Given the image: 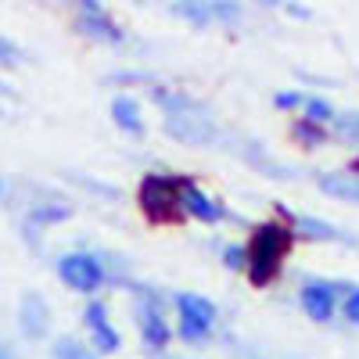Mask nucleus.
Segmentation results:
<instances>
[{"mask_svg":"<svg viewBox=\"0 0 359 359\" xmlns=\"http://www.w3.org/2000/svg\"><path fill=\"white\" fill-rule=\"evenodd\" d=\"M79 22H83V33L97 36V40H108V43H118L123 40V29H118L108 11L101 4H94V0H86V4H79Z\"/></svg>","mask_w":359,"mask_h":359,"instance_id":"obj_7","label":"nucleus"},{"mask_svg":"<svg viewBox=\"0 0 359 359\" xmlns=\"http://www.w3.org/2000/svg\"><path fill=\"white\" fill-rule=\"evenodd\" d=\"M47 327H50V313H47L43 294H36V291L22 294V331L29 338H43Z\"/></svg>","mask_w":359,"mask_h":359,"instance_id":"obj_10","label":"nucleus"},{"mask_svg":"<svg viewBox=\"0 0 359 359\" xmlns=\"http://www.w3.org/2000/svg\"><path fill=\"white\" fill-rule=\"evenodd\" d=\"M291 219H294V226L302 230L306 237H316V241H348L338 226L323 223V219H313V216H291Z\"/></svg>","mask_w":359,"mask_h":359,"instance_id":"obj_15","label":"nucleus"},{"mask_svg":"<svg viewBox=\"0 0 359 359\" xmlns=\"http://www.w3.org/2000/svg\"><path fill=\"white\" fill-rule=\"evenodd\" d=\"M140 338H144L147 348H155V352L169 345V323H165V316L155 306L140 309Z\"/></svg>","mask_w":359,"mask_h":359,"instance_id":"obj_12","label":"nucleus"},{"mask_svg":"<svg viewBox=\"0 0 359 359\" xmlns=\"http://www.w3.org/2000/svg\"><path fill=\"white\" fill-rule=\"evenodd\" d=\"M57 273H62V280L72 287V291H97L101 280H104V269L94 255H86V252H72V255H62V262H57Z\"/></svg>","mask_w":359,"mask_h":359,"instance_id":"obj_5","label":"nucleus"},{"mask_svg":"<svg viewBox=\"0 0 359 359\" xmlns=\"http://www.w3.org/2000/svg\"><path fill=\"white\" fill-rule=\"evenodd\" d=\"M54 359H101L90 345L76 341V338H57L54 341Z\"/></svg>","mask_w":359,"mask_h":359,"instance_id":"obj_16","label":"nucleus"},{"mask_svg":"<svg viewBox=\"0 0 359 359\" xmlns=\"http://www.w3.org/2000/svg\"><path fill=\"white\" fill-rule=\"evenodd\" d=\"M316 184H320V191H323V194L359 205V172H352V169H331V172H320Z\"/></svg>","mask_w":359,"mask_h":359,"instance_id":"obj_9","label":"nucleus"},{"mask_svg":"<svg viewBox=\"0 0 359 359\" xmlns=\"http://www.w3.org/2000/svg\"><path fill=\"white\" fill-rule=\"evenodd\" d=\"M172 15H184V18H191V22L205 25V22H212V18L230 22V18L241 15V8H237V4H176V8H172Z\"/></svg>","mask_w":359,"mask_h":359,"instance_id":"obj_13","label":"nucleus"},{"mask_svg":"<svg viewBox=\"0 0 359 359\" xmlns=\"http://www.w3.org/2000/svg\"><path fill=\"white\" fill-rule=\"evenodd\" d=\"M83 320H86L90 341L97 345V352H118V331H115L111 320H108V306L104 302H86Z\"/></svg>","mask_w":359,"mask_h":359,"instance_id":"obj_6","label":"nucleus"},{"mask_svg":"<svg viewBox=\"0 0 359 359\" xmlns=\"http://www.w3.org/2000/svg\"><path fill=\"white\" fill-rule=\"evenodd\" d=\"M155 97L165 108V126L172 137H180L184 144H216L219 140V126L194 101L180 97V94H165V90H158Z\"/></svg>","mask_w":359,"mask_h":359,"instance_id":"obj_3","label":"nucleus"},{"mask_svg":"<svg viewBox=\"0 0 359 359\" xmlns=\"http://www.w3.org/2000/svg\"><path fill=\"white\" fill-rule=\"evenodd\" d=\"M302 309L313 320H331L334 316V287L323 280H309L302 287Z\"/></svg>","mask_w":359,"mask_h":359,"instance_id":"obj_11","label":"nucleus"},{"mask_svg":"<svg viewBox=\"0 0 359 359\" xmlns=\"http://www.w3.org/2000/svg\"><path fill=\"white\" fill-rule=\"evenodd\" d=\"M334 130H338L341 137H348V140H359V111L338 115V118H334Z\"/></svg>","mask_w":359,"mask_h":359,"instance_id":"obj_18","label":"nucleus"},{"mask_svg":"<svg viewBox=\"0 0 359 359\" xmlns=\"http://www.w3.org/2000/svg\"><path fill=\"white\" fill-rule=\"evenodd\" d=\"M184 208H187V216H194V219H201V223H219L226 212H223V205L216 201V198H208L198 184H184Z\"/></svg>","mask_w":359,"mask_h":359,"instance_id":"obj_8","label":"nucleus"},{"mask_svg":"<svg viewBox=\"0 0 359 359\" xmlns=\"http://www.w3.org/2000/svg\"><path fill=\"white\" fill-rule=\"evenodd\" d=\"M302 104V94H277V108H294Z\"/></svg>","mask_w":359,"mask_h":359,"instance_id":"obj_22","label":"nucleus"},{"mask_svg":"<svg viewBox=\"0 0 359 359\" xmlns=\"http://www.w3.org/2000/svg\"><path fill=\"white\" fill-rule=\"evenodd\" d=\"M223 262L226 266H248V248H226L223 252Z\"/></svg>","mask_w":359,"mask_h":359,"instance_id":"obj_20","label":"nucleus"},{"mask_svg":"<svg viewBox=\"0 0 359 359\" xmlns=\"http://www.w3.org/2000/svg\"><path fill=\"white\" fill-rule=\"evenodd\" d=\"M345 320H352V323L359 327V291H352V294L345 298Z\"/></svg>","mask_w":359,"mask_h":359,"instance_id":"obj_21","label":"nucleus"},{"mask_svg":"<svg viewBox=\"0 0 359 359\" xmlns=\"http://www.w3.org/2000/svg\"><path fill=\"white\" fill-rule=\"evenodd\" d=\"M184 184L187 180H176L169 172H147L137 187V201L140 212L151 223H180L187 216L184 208Z\"/></svg>","mask_w":359,"mask_h":359,"instance_id":"obj_2","label":"nucleus"},{"mask_svg":"<svg viewBox=\"0 0 359 359\" xmlns=\"http://www.w3.org/2000/svg\"><path fill=\"white\" fill-rule=\"evenodd\" d=\"M306 118L320 126V123H331V118H338V115H334V108L327 104L323 97H309V101H306Z\"/></svg>","mask_w":359,"mask_h":359,"instance_id":"obj_17","label":"nucleus"},{"mask_svg":"<svg viewBox=\"0 0 359 359\" xmlns=\"http://www.w3.org/2000/svg\"><path fill=\"white\" fill-rule=\"evenodd\" d=\"M294 137L302 140V144H320L323 130H320L316 123H309V118H306V123H298V126H294Z\"/></svg>","mask_w":359,"mask_h":359,"instance_id":"obj_19","label":"nucleus"},{"mask_svg":"<svg viewBox=\"0 0 359 359\" xmlns=\"http://www.w3.org/2000/svg\"><path fill=\"white\" fill-rule=\"evenodd\" d=\"M176 309H180V338L198 345L208 338V331H212L216 323V302L205 294H180L176 298Z\"/></svg>","mask_w":359,"mask_h":359,"instance_id":"obj_4","label":"nucleus"},{"mask_svg":"<svg viewBox=\"0 0 359 359\" xmlns=\"http://www.w3.org/2000/svg\"><path fill=\"white\" fill-rule=\"evenodd\" d=\"M294 241V230L280 226V223H259L252 230V241H248V277L255 287H266L280 277V266L291 252Z\"/></svg>","mask_w":359,"mask_h":359,"instance_id":"obj_1","label":"nucleus"},{"mask_svg":"<svg viewBox=\"0 0 359 359\" xmlns=\"http://www.w3.org/2000/svg\"><path fill=\"white\" fill-rule=\"evenodd\" d=\"M111 118H115V126H123L126 133L140 137L144 133V118H140V104L130 97V94H118L111 101Z\"/></svg>","mask_w":359,"mask_h":359,"instance_id":"obj_14","label":"nucleus"}]
</instances>
